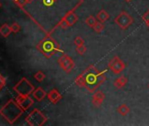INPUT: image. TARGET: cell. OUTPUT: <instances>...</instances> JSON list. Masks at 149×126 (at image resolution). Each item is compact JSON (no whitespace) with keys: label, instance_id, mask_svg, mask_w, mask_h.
I'll use <instances>...</instances> for the list:
<instances>
[{"label":"cell","instance_id":"1","mask_svg":"<svg viewBox=\"0 0 149 126\" xmlns=\"http://www.w3.org/2000/svg\"><path fill=\"white\" fill-rule=\"evenodd\" d=\"M23 109L19 105L18 102H15L13 100H10L1 109L0 114L1 116L8 121L9 123H13L17 119L22 115Z\"/></svg>","mask_w":149,"mask_h":126},{"label":"cell","instance_id":"2","mask_svg":"<svg viewBox=\"0 0 149 126\" xmlns=\"http://www.w3.org/2000/svg\"><path fill=\"white\" fill-rule=\"evenodd\" d=\"M26 121L31 126H41L47 122V117L39 109H35L26 116Z\"/></svg>","mask_w":149,"mask_h":126},{"label":"cell","instance_id":"3","mask_svg":"<svg viewBox=\"0 0 149 126\" xmlns=\"http://www.w3.org/2000/svg\"><path fill=\"white\" fill-rule=\"evenodd\" d=\"M39 50L47 58H50L53 54H54L58 49L55 45V42L51 39H47L43 40L38 46Z\"/></svg>","mask_w":149,"mask_h":126},{"label":"cell","instance_id":"4","mask_svg":"<svg viewBox=\"0 0 149 126\" xmlns=\"http://www.w3.org/2000/svg\"><path fill=\"white\" fill-rule=\"evenodd\" d=\"M14 90L20 96H30L34 91V87L27 79L22 78L15 85Z\"/></svg>","mask_w":149,"mask_h":126},{"label":"cell","instance_id":"5","mask_svg":"<svg viewBox=\"0 0 149 126\" xmlns=\"http://www.w3.org/2000/svg\"><path fill=\"white\" fill-rule=\"evenodd\" d=\"M114 22L122 29V30H125L127 29L132 23H133V19L132 18L125 12H120L116 18Z\"/></svg>","mask_w":149,"mask_h":126},{"label":"cell","instance_id":"6","mask_svg":"<svg viewBox=\"0 0 149 126\" xmlns=\"http://www.w3.org/2000/svg\"><path fill=\"white\" fill-rule=\"evenodd\" d=\"M85 76H86V85L85 89L91 92L94 93L99 87L97 84V74H92V73H88L87 71H84Z\"/></svg>","mask_w":149,"mask_h":126},{"label":"cell","instance_id":"7","mask_svg":"<svg viewBox=\"0 0 149 126\" xmlns=\"http://www.w3.org/2000/svg\"><path fill=\"white\" fill-rule=\"evenodd\" d=\"M108 67L113 74L118 75L122 71H124V69H125V64L118 56H114L109 62Z\"/></svg>","mask_w":149,"mask_h":126},{"label":"cell","instance_id":"8","mask_svg":"<svg viewBox=\"0 0 149 126\" xmlns=\"http://www.w3.org/2000/svg\"><path fill=\"white\" fill-rule=\"evenodd\" d=\"M58 63L60 64V66L62 69V70L64 72H66V73H69L74 68V60L69 56H68L66 54H64V55H62L61 57L59 58Z\"/></svg>","mask_w":149,"mask_h":126},{"label":"cell","instance_id":"9","mask_svg":"<svg viewBox=\"0 0 149 126\" xmlns=\"http://www.w3.org/2000/svg\"><path fill=\"white\" fill-rule=\"evenodd\" d=\"M17 102L19 103V105L21 107V109L23 110H26L33 104V100L29 96L19 95V96L17 98Z\"/></svg>","mask_w":149,"mask_h":126},{"label":"cell","instance_id":"10","mask_svg":"<svg viewBox=\"0 0 149 126\" xmlns=\"http://www.w3.org/2000/svg\"><path fill=\"white\" fill-rule=\"evenodd\" d=\"M105 98V95L100 91V90H97L96 92H94L93 96H92V100H91V102L92 104L96 107V108H98L102 105V103L104 102V100Z\"/></svg>","mask_w":149,"mask_h":126},{"label":"cell","instance_id":"11","mask_svg":"<svg viewBox=\"0 0 149 126\" xmlns=\"http://www.w3.org/2000/svg\"><path fill=\"white\" fill-rule=\"evenodd\" d=\"M47 98L52 103H57L61 101L62 98V96L57 89H52L48 94H47Z\"/></svg>","mask_w":149,"mask_h":126},{"label":"cell","instance_id":"12","mask_svg":"<svg viewBox=\"0 0 149 126\" xmlns=\"http://www.w3.org/2000/svg\"><path fill=\"white\" fill-rule=\"evenodd\" d=\"M33 97H34L37 101L40 102V101H42V100L46 97L47 93H46V91H45L43 89L38 88V89H34V91L33 92Z\"/></svg>","mask_w":149,"mask_h":126},{"label":"cell","instance_id":"13","mask_svg":"<svg viewBox=\"0 0 149 126\" xmlns=\"http://www.w3.org/2000/svg\"><path fill=\"white\" fill-rule=\"evenodd\" d=\"M127 82H128V79L125 75H121L114 81L113 84L117 89H122L126 85Z\"/></svg>","mask_w":149,"mask_h":126},{"label":"cell","instance_id":"14","mask_svg":"<svg viewBox=\"0 0 149 126\" xmlns=\"http://www.w3.org/2000/svg\"><path fill=\"white\" fill-rule=\"evenodd\" d=\"M64 19L68 23V25L71 26H73V25H74L76 24L77 21H78V17L74 14V13H73V12H69V13H68L65 17H64Z\"/></svg>","mask_w":149,"mask_h":126},{"label":"cell","instance_id":"15","mask_svg":"<svg viewBox=\"0 0 149 126\" xmlns=\"http://www.w3.org/2000/svg\"><path fill=\"white\" fill-rule=\"evenodd\" d=\"M96 18H97V19L98 21H100V22H102V23H104V22H106V21L110 19V15H109V13H108L106 11L101 10L100 12H97Z\"/></svg>","mask_w":149,"mask_h":126},{"label":"cell","instance_id":"16","mask_svg":"<svg viewBox=\"0 0 149 126\" xmlns=\"http://www.w3.org/2000/svg\"><path fill=\"white\" fill-rule=\"evenodd\" d=\"M76 84L80 87V88H85V85H86V76H85V74L84 72L81 75H79L77 78H76V81H74Z\"/></svg>","mask_w":149,"mask_h":126},{"label":"cell","instance_id":"17","mask_svg":"<svg viewBox=\"0 0 149 126\" xmlns=\"http://www.w3.org/2000/svg\"><path fill=\"white\" fill-rule=\"evenodd\" d=\"M12 32H13L12 27L7 24H5L0 27V34H1L3 37H8Z\"/></svg>","mask_w":149,"mask_h":126},{"label":"cell","instance_id":"18","mask_svg":"<svg viewBox=\"0 0 149 126\" xmlns=\"http://www.w3.org/2000/svg\"><path fill=\"white\" fill-rule=\"evenodd\" d=\"M117 112L123 116H125L129 114L130 112V108L126 104H121L117 108Z\"/></svg>","mask_w":149,"mask_h":126},{"label":"cell","instance_id":"19","mask_svg":"<svg viewBox=\"0 0 149 126\" xmlns=\"http://www.w3.org/2000/svg\"><path fill=\"white\" fill-rule=\"evenodd\" d=\"M92 28L94 29V31H95L97 33H101L104 30V23H102V22H100V21L97 20Z\"/></svg>","mask_w":149,"mask_h":126},{"label":"cell","instance_id":"20","mask_svg":"<svg viewBox=\"0 0 149 126\" xmlns=\"http://www.w3.org/2000/svg\"><path fill=\"white\" fill-rule=\"evenodd\" d=\"M97 21V18H95V17H94V16H92V15L89 16V17L85 19V23H86V25H87L88 26H90V27H93Z\"/></svg>","mask_w":149,"mask_h":126},{"label":"cell","instance_id":"21","mask_svg":"<svg viewBox=\"0 0 149 126\" xmlns=\"http://www.w3.org/2000/svg\"><path fill=\"white\" fill-rule=\"evenodd\" d=\"M97 84H98V86H100L101 84H103L105 82V80H106V77H105V75H104V71L99 72L97 75Z\"/></svg>","mask_w":149,"mask_h":126},{"label":"cell","instance_id":"22","mask_svg":"<svg viewBox=\"0 0 149 126\" xmlns=\"http://www.w3.org/2000/svg\"><path fill=\"white\" fill-rule=\"evenodd\" d=\"M45 77H46V75H45V74H44L42 71H38V72L34 75V79H35L37 82H43L44 79H45Z\"/></svg>","mask_w":149,"mask_h":126},{"label":"cell","instance_id":"23","mask_svg":"<svg viewBox=\"0 0 149 126\" xmlns=\"http://www.w3.org/2000/svg\"><path fill=\"white\" fill-rule=\"evenodd\" d=\"M74 45H76L77 46H84V40L83 38H81V37L78 36L77 38H74Z\"/></svg>","mask_w":149,"mask_h":126},{"label":"cell","instance_id":"24","mask_svg":"<svg viewBox=\"0 0 149 126\" xmlns=\"http://www.w3.org/2000/svg\"><path fill=\"white\" fill-rule=\"evenodd\" d=\"M77 53H78V54H80V55H84L85 53H86V51H87V48H86V46L84 45V46H77Z\"/></svg>","mask_w":149,"mask_h":126},{"label":"cell","instance_id":"25","mask_svg":"<svg viewBox=\"0 0 149 126\" xmlns=\"http://www.w3.org/2000/svg\"><path fill=\"white\" fill-rule=\"evenodd\" d=\"M11 27H12L13 32L15 33H19V32L20 31V26H19V25L17 24V23H13V24L11 26Z\"/></svg>","mask_w":149,"mask_h":126},{"label":"cell","instance_id":"26","mask_svg":"<svg viewBox=\"0 0 149 126\" xmlns=\"http://www.w3.org/2000/svg\"><path fill=\"white\" fill-rule=\"evenodd\" d=\"M59 26H60L61 28H62V29H67V28H68V26H69L68 23L63 19L59 23Z\"/></svg>","mask_w":149,"mask_h":126},{"label":"cell","instance_id":"27","mask_svg":"<svg viewBox=\"0 0 149 126\" xmlns=\"http://www.w3.org/2000/svg\"><path fill=\"white\" fill-rule=\"evenodd\" d=\"M5 86H6V79L2 75H0V89H2Z\"/></svg>","mask_w":149,"mask_h":126},{"label":"cell","instance_id":"28","mask_svg":"<svg viewBox=\"0 0 149 126\" xmlns=\"http://www.w3.org/2000/svg\"><path fill=\"white\" fill-rule=\"evenodd\" d=\"M27 1L28 0H15V3L19 6H24L27 3Z\"/></svg>","mask_w":149,"mask_h":126},{"label":"cell","instance_id":"29","mask_svg":"<svg viewBox=\"0 0 149 126\" xmlns=\"http://www.w3.org/2000/svg\"><path fill=\"white\" fill-rule=\"evenodd\" d=\"M143 20L146 23L149 22V11H147L144 15H143Z\"/></svg>","mask_w":149,"mask_h":126},{"label":"cell","instance_id":"30","mask_svg":"<svg viewBox=\"0 0 149 126\" xmlns=\"http://www.w3.org/2000/svg\"><path fill=\"white\" fill-rule=\"evenodd\" d=\"M146 26L149 28V22H146Z\"/></svg>","mask_w":149,"mask_h":126},{"label":"cell","instance_id":"31","mask_svg":"<svg viewBox=\"0 0 149 126\" xmlns=\"http://www.w3.org/2000/svg\"><path fill=\"white\" fill-rule=\"evenodd\" d=\"M125 2H132V0H125Z\"/></svg>","mask_w":149,"mask_h":126},{"label":"cell","instance_id":"32","mask_svg":"<svg viewBox=\"0 0 149 126\" xmlns=\"http://www.w3.org/2000/svg\"><path fill=\"white\" fill-rule=\"evenodd\" d=\"M148 88H149V84H148Z\"/></svg>","mask_w":149,"mask_h":126}]
</instances>
